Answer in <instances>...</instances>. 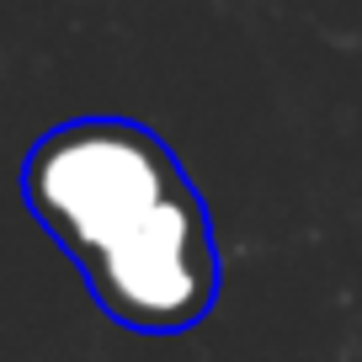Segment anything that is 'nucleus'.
<instances>
[{"mask_svg":"<svg viewBox=\"0 0 362 362\" xmlns=\"http://www.w3.org/2000/svg\"><path fill=\"white\" fill-rule=\"evenodd\" d=\"M22 197L107 320L139 336H181L218 304L214 218L176 149L144 123H59L27 149Z\"/></svg>","mask_w":362,"mask_h":362,"instance_id":"obj_1","label":"nucleus"}]
</instances>
